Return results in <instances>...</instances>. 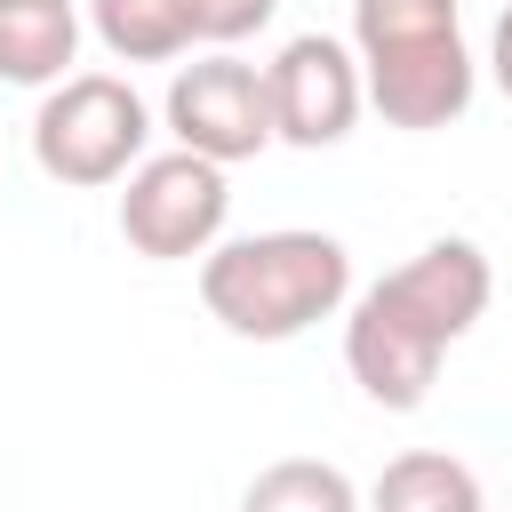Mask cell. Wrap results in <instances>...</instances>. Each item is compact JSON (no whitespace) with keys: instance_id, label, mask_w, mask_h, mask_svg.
Segmentation results:
<instances>
[{"instance_id":"1","label":"cell","mask_w":512,"mask_h":512,"mask_svg":"<svg viewBox=\"0 0 512 512\" xmlns=\"http://www.w3.org/2000/svg\"><path fill=\"white\" fill-rule=\"evenodd\" d=\"M496 296V264L480 240H424L408 264H392L384 280H368L352 296V320H344V368L352 384L392 408V416H416L440 384V360L448 344H464L480 328Z\"/></svg>"},{"instance_id":"2","label":"cell","mask_w":512,"mask_h":512,"mask_svg":"<svg viewBox=\"0 0 512 512\" xmlns=\"http://www.w3.org/2000/svg\"><path fill=\"white\" fill-rule=\"evenodd\" d=\"M352 296V248L336 232H248V240H216L200 256V304L224 336L248 344H288L320 320H336Z\"/></svg>"},{"instance_id":"3","label":"cell","mask_w":512,"mask_h":512,"mask_svg":"<svg viewBox=\"0 0 512 512\" xmlns=\"http://www.w3.org/2000/svg\"><path fill=\"white\" fill-rule=\"evenodd\" d=\"M352 64L384 128L432 136L472 112L480 72H472L456 0H352Z\"/></svg>"},{"instance_id":"4","label":"cell","mask_w":512,"mask_h":512,"mask_svg":"<svg viewBox=\"0 0 512 512\" xmlns=\"http://www.w3.org/2000/svg\"><path fill=\"white\" fill-rule=\"evenodd\" d=\"M152 144V112L120 72H72L40 96L32 112V160L64 192H104L120 184Z\"/></svg>"},{"instance_id":"5","label":"cell","mask_w":512,"mask_h":512,"mask_svg":"<svg viewBox=\"0 0 512 512\" xmlns=\"http://www.w3.org/2000/svg\"><path fill=\"white\" fill-rule=\"evenodd\" d=\"M120 240L144 256V264H192L224 240V216H232V184L216 160L200 152H144L128 176H120Z\"/></svg>"},{"instance_id":"6","label":"cell","mask_w":512,"mask_h":512,"mask_svg":"<svg viewBox=\"0 0 512 512\" xmlns=\"http://www.w3.org/2000/svg\"><path fill=\"white\" fill-rule=\"evenodd\" d=\"M168 136H176V152H200V160H216V168L256 160V152L272 144L264 64H248V56H232V48L192 56V64L168 80Z\"/></svg>"},{"instance_id":"7","label":"cell","mask_w":512,"mask_h":512,"mask_svg":"<svg viewBox=\"0 0 512 512\" xmlns=\"http://www.w3.org/2000/svg\"><path fill=\"white\" fill-rule=\"evenodd\" d=\"M264 96H272V144H296V152H328L352 136L360 120V64L344 40L328 32H296L280 40V56L264 64Z\"/></svg>"},{"instance_id":"8","label":"cell","mask_w":512,"mask_h":512,"mask_svg":"<svg viewBox=\"0 0 512 512\" xmlns=\"http://www.w3.org/2000/svg\"><path fill=\"white\" fill-rule=\"evenodd\" d=\"M80 64V8L72 0H0V80L56 88Z\"/></svg>"},{"instance_id":"9","label":"cell","mask_w":512,"mask_h":512,"mask_svg":"<svg viewBox=\"0 0 512 512\" xmlns=\"http://www.w3.org/2000/svg\"><path fill=\"white\" fill-rule=\"evenodd\" d=\"M360 512H488V496H480V472H472L464 456H448V448H408V456H392V464L368 480Z\"/></svg>"},{"instance_id":"10","label":"cell","mask_w":512,"mask_h":512,"mask_svg":"<svg viewBox=\"0 0 512 512\" xmlns=\"http://www.w3.org/2000/svg\"><path fill=\"white\" fill-rule=\"evenodd\" d=\"M88 32H96L120 64H168V56L192 48L184 0H88Z\"/></svg>"},{"instance_id":"11","label":"cell","mask_w":512,"mask_h":512,"mask_svg":"<svg viewBox=\"0 0 512 512\" xmlns=\"http://www.w3.org/2000/svg\"><path fill=\"white\" fill-rule=\"evenodd\" d=\"M240 512H360V488L328 456H280L240 488Z\"/></svg>"},{"instance_id":"12","label":"cell","mask_w":512,"mask_h":512,"mask_svg":"<svg viewBox=\"0 0 512 512\" xmlns=\"http://www.w3.org/2000/svg\"><path fill=\"white\" fill-rule=\"evenodd\" d=\"M272 8H280V0H184V16H192V40H200V48H240L248 32H264V24H272Z\"/></svg>"},{"instance_id":"13","label":"cell","mask_w":512,"mask_h":512,"mask_svg":"<svg viewBox=\"0 0 512 512\" xmlns=\"http://www.w3.org/2000/svg\"><path fill=\"white\" fill-rule=\"evenodd\" d=\"M488 72H496V88H504V104H512V0H504V16H496V32H488Z\"/></svg>"}]
</instances>
